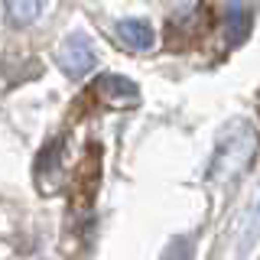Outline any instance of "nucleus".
<instances>
[{
    "label": "nucleus",
    "mask_w": 260,
    "mask_h": 260,
    "mask_svg": "<svg viewBox=\"0 0 260 260\" xmlns=\"http://www.w3.org/2000/svg\"><path fill=\"white\" fill-rule=\"evenodd\" d=\"M94 62H98L94 49H91V43H88L81 32H72V36L62 43V49H59V65H62L65 75H72V78H81L85 72H91Z\"/></svg>",
    "instance_id": "f257e3e1"
},
{
    "label": "nucleus",
    "mask_w": 260,
    "mask_h": 260,
    "mask_svg": "<svg viewBox=\"0 0 260 260\" xmlns=\"http://www.w3.org/2000/svg\"><path fill=\"white\" fill-rule=\"evenodd\" d=\"M94 91L101 94L108 104H114V108H130V104L140 101L137 85L130 78H120V75H101L94 81Z\"/></svg>",
    "instance_id": "f03ea898"
},
{
    "label": "nucleus",
    "mask_w": 260,
    "mask_h": 260,
    "mask_svg": "<svg viewBox=\"0 0 260 260\" xmlns=\"http://www.w3.org/2000/svg\"><path fill=\"white\" fill-rule=\"evenodd\" d=\"M224 29L231 43H244L250 32V7L244 0H228L224 4Z\"/></svg>",
    "instance_id": "7ed1b4c3"
},
{
    "label": "nucleus",
    "mask_w": 260,
    "mask_h": 260,
    "mask_svg": "<svg viewBox=\"0 0 260 260\" xmlns=\"http://www.w3.org/2000/svg\"><path fill=\"white\" fill-rule=\"evenodd\" d=\"M117 39L127 49H134V52H146V49H153V29H150V23H143V20L117 23Z\"/></svg>",
    "instance_id": "20e7f679"
},
{
    "label": "nucleus",
    "mask_w": 260,
    "mask_h": 260,
    "mask_svg": "<svg viewBox=\"0 0 260 260\" xmlns=\"http://www.w3.org/2000/svg\"><path fill=\"white\" fill-rule=\"evenodd\" d=\"M4 4H7V16H10L13 26H26L39 16L43 0H4Z\"/></svg>",
    "instance_id": "39448f33"
},
{
    "label": "nucleus",
    "mask_w": 260,
    "mask_h": 260,
    "mask_svg": "<svg viewBox=\"0 0 260 260\" xmlns=\"http://www.w3.org/2000/svg\"><path fill=\"white\" fill-rule=\"evenodd\" d=\"M162 260H185V241H176L173 247L162 254Z\"/></svg>",
    "instance_id": "423d86ee"
}]
</instances>
